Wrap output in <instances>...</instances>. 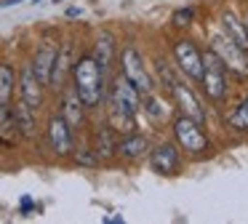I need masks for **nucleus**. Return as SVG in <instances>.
I'll list each match as a JSON object with an SVG mask.
<instances>
[{"mask_svg": "<svg viewBox=\"0 0 248 224\" xmlns=\"http://www.w3.org/2000/svg\"><path fill=\"white\" fill-rule=\"evenodd\" d=\"M72 78H75V91L80 96L83 107H96L104 96V72L93 56H83L80 62L72 67Z\"/></svg>", "mask_w": 248, "mask_h": 224, "instance_id": "nucleus-1", "label": "nucleus"}, {"mask_svg": "<svg viewBox=\"0 0 248 224\" xmlns=\"http://www.w3.org/2000/svg\"><path fill=\"white\" fill-rule=\"evenodd\" d=\"M200 83H203L205 94L214 101L224 99V94H227V67L214 51H205V56H203V78H200Z\"/></svg>", "mask_w": 248, "mask_h": 224, "instance_id": "nucleus-2", "label": "nucleus"}, {"mask_svg": "<svg viewBox=\"0 0 248 224\" xmlns=\"http://www.w3.org/2000/svg\"><path fill=\"white\" fill-rule=\"evenodd\" d=\"M173 136H176L179 147L192 152V155L208 149V139L200 131V123H195L192 117H187V115H179L176 120H173Z\"/></svg>", "mask_w": 248, "mask_h": 224, "instance_id": "nucleus-3", "label": "nucleus"}, {"mask_svg": "<svg viewBox=\"0 0 248 224\" xmlns=\"http://www.w3.org/2000/svg\"><path fill=\"white\" fill-rule=\"evenodd\" d=\"M123 75L134 83V88L139 91L141 96L152 94L155 91V83H152L150 72H147L144 62H141V56L134 51V48H125L123 51Z\"/></svg>", "mask_w": 248, "mask_h": 224, "instance_id": "nucleus-4", "label": "nucleus"}, {"mask_svg": "<svg viewBox=\"0 0 248 224\" xmlns=\"http://www.w3.org/2000/svg\"><path fill=\"white\" fill-rule=\"evenodd\" d=\"M173 56H176V64L184 75H189L192 80L203 78V53L192 46L189 40H176L173 43Z\"/></svg>", "mask_w": 248, "mask_h": 224, "instance_id": "nucleus-5", "label": "nucleus"}, {"mask_svg": "<svg viewBox=\"0 0 248 224\" xmlns=\"http://www.w3.org/2000/svg\"><path fill=\"white\" fill-rule=\"evenodd\" d=\"M211 51H214L216 56L224 62V67H232L235 72H240V75L248 72L246 51H243V48H237L232 40H227V37H214V46H211Z\"/></svg>", "mask_w": 248, "mask_h": 224, "instance_id": "nucleus-6", "label": "nucleus"}, {"mask_svg": "<svg viewBox=\"0 0 248 224\" xmlns=\"http://www.w3.org/2000/svg\"><path fill=\"white\" fill-rule=\"evenodd\" d=\"M112 107H120V110L131 112V115H136L141 107V94L134 88V83H131L125 75H120L118 80H115V88H112V101H109Z\"/></svg>", "mask_w": 248, "mask_h": 224, "instance_id": "nucleus-7", "label": "nucleus"}, {"mask_svg": "<svg viewBox=\"0 0 248 224\" xmlns=\"http://www.w3.org/2000/svg\"><path fill=\"white\" fill-rule=\"evenodd\" d=\"M48 142H51V149L56 155H70L72 152V128L67 126V120L62 115L51 117L48 123Z\"/></svg>", "mask_w": 248, "mask_h": 224, "instance_id": "nucleus-8", "label": "nucleus"}, {"mask_svg": "<svg viewBox=\"0 0 248 224\" xmlns=\"http://www.w3.org/2000/svg\"><path fill=\"white\" fill-rule=\"evenodd\" d=\"M19 88H22V101L32 110H38L43 104V83L35 78L32 72V64H24L22 69V78H19Z\"/></svg>", "mask_w": 248, "mask_h": 224, "instance_id": "nucleus-9", "label": "nucleus"}, {"mask_svg": "<svg viewBox=\"0 0 248 224\" xmlns=\"http://www.w3.org/2000/svg\"><path fill=\"white\" fill-rule=\"evenodd\" d=\"M171 91H173V96H176V101H179V110H182V115L192 117L195 123H203V120H205V110L200 107L198 96H195L192 91L187 88V85H182V83L176 80V83L171 85Z\"/></svg>", "mask_w": 248, "mask_h": 224, "instance_id": "nucleus-10", "label": "nucleus"}, {"mask_svg": "<svg viewBox=\"0 0 248 224\" xmlns=\"http://www.w3.org/2000/svg\"><path fill=\"white\" fill-rule=\"evenodd\" d=\"M150 163L157 174H176L179 171V152L173 144H157L155 149L150 152Z\"/></svg>", "mask_w": 248, "mask_h": 224, "instance_id": "nucleus-11", "label": "nucleus"}, {"mask_svg": "<svg viewBox=\"0 0 248 224\" xmlns=\"http://www.w3.org/2000/svg\"><path fill=\"white\" fill-rule=\"evenodd\" d=\"M56 51H59V48H56L54 43H43V46L38 48V53H35L32 72L43 85L51 83V69H54V62H56Z\"/></svg>", "mask_w": 248, "mask_h": 224, "instance_id": "nucleus-12", "label": "nucleus"}, {"mask_svg": "<svg viewBox=\"0 0 248 224\" xmlns=\"http://www.w3.org/2000/svg\"><path fill=\"white\" fill-rule=\"evenodd\" d=\"M221 27H224V32H227V40H232L237 48H243V51L248 53V27H246V21H240L232 11H227V14L221 16Z\"/></svg>", "mask_w": 248, "mask_h": 224, "instance_id": "nucleus-13", "label": "nucleus"}, {"mask_svg": "<svg viewBox=\"0 0 248 224\" xmlns=\"http://www.w3.org/2000/svg\"><path fill=\"white\" fill-rule=\"evenodd\" d=\"M112 51H115V37L109 32H102L96 37V46H93V62L99 64L102 72H107L109 64H112Z\"/></svg>", "mask_w": 248, "mask_h": 224, "instance_id": "nucleus-14", "label": "nucleus"}, {"mask_svg": "<svg viewBox=\"0 0 248 224\" xmlns=\"http://www.w3.org/2000/svg\"><path fill=\"white\" fill-rule=\"evenodd\" d=\"M11 117H14V126L19 128V133L22 136H27V139H32L35 136V115H32V107H27L24 101H19L16 107L11 110Z\"/></svg>", "mask_w": 248, "mask_h": 224, "instance_id": "nucleus-15", "label": "nucleus"}, {"mask_svg": "<svg viewBox=\"0 0 248 224\" xmlns=\"http://www.w3.org/2000/svg\"><path fill=\"white\" fill-rule=\"evenodd\" d=\"M109 128H112L115 133L128 136V133H136V120H134L131 112H125V110H120V107L109 104Z\"/></svg>", "mask_w": 248, "mask_h": 224, "instance_id": "nucleus-16", "label": "nucleus"}, {"mask_svg": "<svg viewBox=\"0 0 248 224\" xmlns=\"http://www.w3.org/2000/svg\"><path fill=\"white\" fill-rule=\"evenodd\" d=\"M62 117L67 120V126H70V128L83 126V101H80V96H78L75 88L64 96V115H62Z\"/></svg>", "mask_w": 248, "mask_h": 224, "instance_id": "nucleus-17", "label": "nucleus"}, {"mask_svg": "<svg viewBox=\"0 0 248 224\" xmlns=\"http://www.w3.org/2000/svg\"><path fill=\"white\" fill-rule=\"evenodd\" d=\"M118 152L123 155L125 160H136L141 158V155L147 152V139L139 136V133H128V136L123 139V142L118 144Z\"/></svg>", "mask_w": 248, "mask_h": 224, "instance_id": "nucleus-18", "label": "nucleus"}, {"mask_svg": "<svg viewBox=\"0 0 248 224\" xmlns=\"http://www.w3.org/2000/svg\"><path fill=\"white\" fill-rule=\"evenodd\" d=\"M112 133L115 131L109 126H102L96 131V147H93V152L99 155V160H102V158H112V155L118 152V144H115Z\"/></svg>", "mask_w": 248, "mask_h": 224, "instance_id": "nucleus-19", "label": "nucleus"}, {"mask_svg": "<svg viewBox=\"0 0 248 224\" xmlns=\"http://www.w3.org/2000/svg\"><path fill=\"white\" fill-rule=\"evenodd\" d=\"M14 85H16V75L8 64H0V104L8 107L11 104V94H14Z\"/></svg>", "mask_w": 248, "mask_h": 224, "instance_id": "nucleus-20", "label": "nucleus"}, {"mask_svg": "<svg viewBox=\"0 0 248 224\" xmlns=\"http://www.w3.org/2000/svg\"><path fill=\"white\" fill-rule=\"evenodd\" d=\"M67 69H70V46H64L62 51H56V62H54V69H51V85L64 83Z\"/></svg>", "mask_w": 248, "mask_h": 224, "instance_id": "nucleus-21", "label": "nucleus"}, {"mask_svg": "<svg viewBox=\"0 0 248 224\" xmlns=\"http://www.w3.org/2000/svg\"><path fill=\"white\" fill-rule=\"evenodd\" d=\"M144 110H147V115H150L152 120H166V117H168L166 101H160L155 94H147L144 96Z\"/></svg>", "mask_w": 248, "mask_h": 224, "instance_id": "nucleus-22", "label": "nucleus"}, {"mask_svg": "<svg viewBox=\"0 0 248 224\" xmlns=\"http://www.w3.org/2000/svg\"><path fill=\"white\" fill-rule=\"evenodd\" d=\"M227 123H230L235 131H248V104H246V101L237 104L235 110L227 115Z\"/></svg>", "mask_w": 248, "mask_h": 224, "instance_id": "nucleus-23", "label": "nucleus"}, {"mask_svg": "<svg viewBox=\"0 0 248 224\" xmlns=\"http://www.w3.org/2000/svg\"><path fill=\"white\" fill-rule=\"evenodd\" d=\"M75 160L80 165H96L99 163V155L93 152V149H78L75 152Z\"/></svg>", "mask_w": 248, "mask_h": 224, "instance_id": "nucleus-24", "label": "nucleus"}, {"mask_svg": "<svg viewBox=\"0 0 248 224\" xmlns=\"http://www.w3.org/2000/svg\"><path fill=\"white\" fill-rule=\"evenodd\" d=\"M192 8H182V11H176V14H173V24L176 27H189L192 24Z\"/></svg>", "mask_w": 248, "mask_h": 224, "instance_id": "nucleus-25", "label": "nucleus"}, {"mask_svg": "<svg viewBox=\"0 0 248 224\" xmlns=\"http://www.w3.org/2000/svg\"><path fill=\"white\" fill-rule=\"evenodd\" d=\"M30 208H32V200H30V197H24V200H22V213H27Z\"/></svg>", "mask_w": 248, "mask_h": 224, "instance_id": "nucleus-26", "label": "nucleus"}, {"mask_svg": "<svg viewBox=\"0 0 248 224\" xmlns=\"http://www.w3.org/2000/svg\"><path fill=\"white\" fill-rule=\"evenodd\" d=\"M16 3H22V0H6V5H16Z\"/></svg>", "mask_w": 248, "mask_h": 224, "instance_id": "nucleus-27", "label": "nucleus"}, {"mask_svg": "<svg viewBox=\"0 0 248 224\" xmlns=\"http://www.w3.org/2000/svg\"><path fill=\"white\" fill-rule=\"evenodd\" d=\"M54 3H62V0H54Z\"/></svg>", "mask_w": 248, "mask_h": 224, "instance_id": "nucleus-28", "label": "nucleus"}, {"mask_svg": "<svg viewBox=\"0 0 248 224\" xmlns=\"http://www.w3.org/2000/svg\"><path fill=\"white\" fill-rule=\"evenodd\" d=\"M246 104H248V96H246Z\"/></svg>", "mask_w": 248, "mask_h": 224, "instance_id": "nucleus-29", "label": "nucleus"}, {"mask_svg": "<svg viewBox=\"0 0 248 224\" xmlns=\"http://www.w3.org/2000/svg\"><path fill=\"white\" fill-rule=\"evenodd\" d=\"M246 27H248V24H246Z\"/></svg>", "mask_w": 248, "mask_h": 224, "instance_id": "nucleus-30", "label": "nucleus"}]
</instances>
